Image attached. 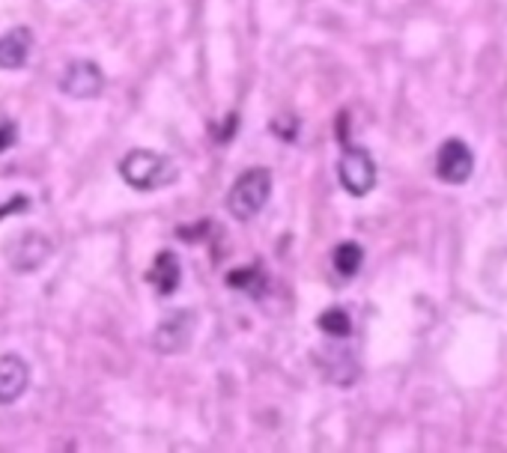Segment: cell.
<instances>
[{"label":"cell","mask_w":507,"mask_h":453,"mask_svg":"<svg viewBox=\"0 0 507 453\" xmlns=\"http://www.w3.org/2000/svg\"><path fill=\"white\" fill-rule=\"evenodd\" d=\"M337 176H340V185H344L352 197L370 194L376 185V165H373L370 153L361 146H346L337 161Z\"/></svg>","instance_id":"obj_4"},{"label":"cell","mask_w":507,"mask_h":453,"mask_svg":"<svg viewBox=\"0 0 507 453\" xmlns=\"http://www.w3.org/2000/svg\"><path fill=\"white\" fill-rule=\"evenodd\" d=\"M269 197H272V173L265 167H251L233 182L230 194H227V209H230L236 221H251L263 212Z\"/></svg>","instance_id":"obj_2"},{"label":"cell","mask_w":507,"mask_h":453,"mask_svg":"<svg viewBox=\"0 0 507 453\" xmlns=\"http://www.w3.org/2000/svg\"><path fill=\"white\" fill-rule=\"evenodd\" d=\"M316 325H320V331L328 334V337H334V340H344L352 334V319H349V313L344 307H328L320 313V319H316Z\"/></svg>","instance_id":"obj_13"},{"label":"cell","mask_w":507,"mask_h":453,"mask_svg":"<svg viewBox=\"0 0 507 453\" xmlns=\"http://www.w3.org/2000/svg\"><path fill=\"white\" fill-rule=\"evenodd\" d=\"M332 361H323V370H325V379L334 382V385H352L355 376H358V367H355V361L349 352H337L332 349L328 352Z\"/></svg>","instance_id":"obj_11"},{"label":"cell","mask_w":507,"mask_h":453,"mask_svg":"<svg viewBox=\"0 0 507 453\" xmlns=\"http://www.w3.org/2000/svg\"><path fill=\"white\" fill-rule=\"evenodd\" d=\"M120 176L134 191H156L176 179V167L168 155L152 153V149H132L120 161Z\"/></svg>","instance_id":"obj_1"},{"label":"cell","mask_w":507,"mask_h":453,"mask_svg":"<svg viewBox=\"0 0 507 453\" xmlns=\"http://www.w3.org/2000/svg\"><path fill=\"white\" fill-rule=\"evenodd\" d=\"M30 48H33V33L27 27L6 30L0 36V69H6V72L21 69L30 57Z\"/></svg>","instance_id":"obj_9"},{"label":"cell","mask_w":507,"mask_h":453,"mask_svg":"<svg viewBox=\"0 0 507 453\" xmlns=\"http://www.w3.org/2000/svg\"><path fill=\"white\" fill-rule=\"evenodd\" d=\"M12 143H15V125H12V122L0 125V153H4V149H9Z\"/></svg>","instance_id":"obj_15"},{"label":"cell","mask_w":507,"mask_h":453,"mask_svg":"<svg viewBox=\"0 0 507 453\" xmlns=\"http://www.w3.org/2000/svg\"><path fill=\"white\" fill-rule=\"evenodd\" d=\"M0 250H4V260L12 272L30 274V272H39L51 260L54 242H51L42 230H21L15 236H9Z\"/></svg>","instance_id":"obj_3"},{"label":"cell","mask_w":507,"mask_h":453,"mask_svg":"<svg viewBox=\"0 0 507 453\" xmlns=\"http://www.w3.org/2000/svg\"><path fill=\"white\" fill-rule=\"evenodd\" d=\"M254 281H260V278H257V272H254V269H233L230 274H227V283L236 286V289H251V286H254Z\"/></svg>","instance_id":"obj_14"},{"label":"cell","mask_w":507,"mask_h":453,"mask_svg":"<svg viewBox=\"0 0 507 453\" xmlns=\"http://www.w3.org/2000/svg\"><path fill=\"white\" fill-rule=\"evenodd\" d=\"M30 385V367L18 355H0V406L15 402Z\"/></svg>","instance_id":"obj_8"},{"label":"cell","mask_w":507,"mask_h":453,"mask_svg":"<svg viewBox=\"0 0 507 453\" xmlns=\"http://www.w3.org/2000/svg\"><path fill=\"white\" fill-rule=\"evenodd\" d=\"M24 209H30V200H27V197H18L15 203H9V206L0 209V218H6L9 212H24Z\"/></svg>","instance_id":"obj_16"},{"label":"cell","mask_w":507,"mask_h":453,"mask_svg":"<svg viewBox=\"0 0 507 453\" xmlns=\"http://www.w3.org/2000/svg\"><path fill=\"white\" fill-rule=\"evenodd\" d=\"M475 170V155L460 137H448L445 143L439 146L436 155V176L448 185H463Z\"/></svg>","instance_id":"obj_7"},{"label":"cell","mask_w":507,"mask_h":453,"mask_svg":"<svg viewBox=\"0 0 507 453\" xmlns=\"http://www.w3.org/2000/svg\"><path fill=\"white\" fill-rule=\"evenodd\" d=\"M332 262H334V272L340 274V278H355L358 269H361V262H364V250H361V245H355V242H344V245L334 248Z\"/></svg>","instance_id":"obj_12"},{"label":"cell","mask_w":507,"mask_h":453,"mask_svg":"<svg viewBox=\"0 0 507 453\" xmlns=\"http://www.w3.org/2000/svg\"><path fill=\"white\" fill-rule=\"evenodd\" d=\"M180 278H182L180 260H176L170 250H158L152 266L146 269V283L156 289L158 295H170V293H176V286H180Z\"/></svg>","instance_id":"obj_10"},{"label":"cell","mask_w":507,"mask_h":453,"mask_svg":"<svg viewBox=\"0 0 507 453\" xmlns=\"http://www.w3.org/2000/svg\"><path fill=\"white\" fill-rule=\"evenodd\" d=\"M194 313L192 310H173L170 317H164L156 331H152V349L161 352V355H176V352H185L188 343L194 337Z\"/></svg>","instance_id":"obj_5"},{"label":"cell","mask_w":507,"mask_h":453,"mask_svg":"<svg viewBox=\"0 0 507 453\" xmlns=\"http://www.w3.org/2000/svg\"><path fill=\"white\" fill-rule=\"evenodd\" d=\"M105 87V75L93 60H72L60 75V93L69 98H96Z\"/></svg>","instance_id":"obj_6"}]
</instances>
